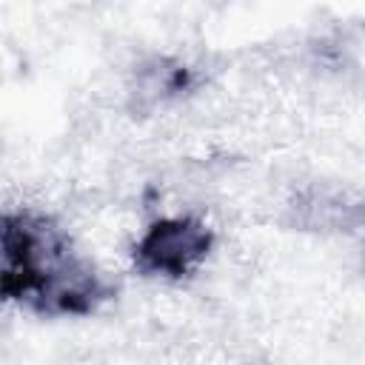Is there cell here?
Returning <instances> with one entry per match:
<instances>
[{"instance_id": "1", "label": "cell", "mask_w": 365, "mask_h": 365, "mask_svg": "<svg viewBox=\"0 0 365 365\" xmlns=\"http://www.w3.org/2000/svg\"><path fill=\"white\" fill-rule=\"evenodd\" d=\"M0 288L6 299L46 317L91 314L111 297V282L71 237L51 217L29 208L3 217Z\"/></svg>"}, {"instance_id": "2", "label": "cell", "mask_w": 365, "mask_h": 365, "mask_svg": "<svg viewBox=\"0 0 365 365\" xmlns=\"http://www.w3.org/2000/svg\"><path fill=\"white\" fill-rule=\"evenodd\" d=\"M211 242L214 234L205 222L194 217H163L140 234L134 245V265L151 277L180 279L205 262Z\"/></svg>"}]
</instances>
